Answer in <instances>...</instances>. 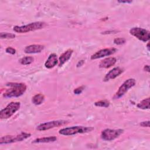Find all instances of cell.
<instances>
[{"instance_id": "6da1fadb", "label": "cell", "mask_w": 150, "mask_h": 150, "mask_svg": "<svg viewBox=\"0 0 150 150\" xmlns=\"http://www.w3.org/2000/svg\"><path fill=\"white\" fill-rule=\"evenodd\" d=\"M9 88L3 94L5 98L18 97L22 96L26 90V86L22 83H8L6 84Z\"/></svg>"}, {"instance_id": "7a4b0ae2", "label": "cell", "mask_w": 150, "mask_h": 150, "mask_svg": "<svg viewBox=\"0 0 150 150\" xmlns=\"http://www.w3.org/2000/svg\"><path fill=\"white\" fill-rule=\"evenodd\" d=\"M94 129L91 127L84 126H73L70 127H66L59 130V133L63 135L69 136L77 134H82L91 132Z\"/></svg>"}, {"instance_id": "3957f363", "label": "cell", "mask_w": 150, "mask_h": 150, "mask_svg": "<svg viewBox=\"0 0 150 150\" xmlns=\"http://www.w3.org/2000/svg\"><path fill=\"white\" fill-rule=\"evenodd\" d=\"M46 23L43 22H35L30 23L28 25L23 26H15L13 27V30L17 33H26L30 31H34L43 28L46 26Z\"/></svg>"}, {"instance_id": "277c9868", "label": "cell", "mask_w": 150, "mask_h": 150, "mask_svg": "<svg viewBox=\"0 0 150 150\" xmlns=\"http://www.w3.org/2000/svg\"><path fill=\"white\" fill-rule=\"evenodd\" d=\"M21 103L17 101H12L9 103L5 108L0 112L1 119H7L12 116L20 108Z\"/></svg>"}, {"instance_id": "5b68a950", "label": "cell", "mask_w": 150, "mask_h": 150, "mask_svg": "<svg viewBox=\"0 0 150 150\" xmlns=\"http://www.w3.org/2000/svg\"><path fill=\"white\" fill-rule=\"evenodd\" d=\"M30 134L21 132L16 135H5L0 138V144H7L23 141L30 137Z\"/></svg>"}, {"instance_id": "8992f818", "label": "cell", "mask_w": 150, "mask_h": 150, "mask_svg": "<svg viewBox=\"0 0 150 150\" xmlns=\"http://www.w3.org/2000/svg\"><path fill=\"white\" fill-rule=\"evenodd\" d=\"M136 81L134 79H128L125 80L119 87L118 91L113 96L114 99H118L122 97L131 88L135 85Z\"/></svg>"}, {"instance_id": "52a82bcc", "label": "cell", "mask_w": 150, "mask_h": 150, "mask_svg": "<svg viewBox=\"0 0 150 150\" xmlns=\"http://www.w3.org/2000/svg\"><path fill=\"white\" fill-rule=\"evenodd\" d=\"M129 33L144 42L149 40V32L144 28L139 27H134L129 30Z\"/></svg>"}, {"instance_id": "ba28073f", "label": "cell", "mask_w": 150, "mask_h": 150, "mask_svg": "<svg viewBox=\"0 0 150 150\" xmlns=\"http://www.w3.org/2000/svg\"><path fill=\"white\" fill-rule=\"evenodd\" d=\"M124 132L123 129H105L101 133V138L104 141H110L118 138Z\"/></svg>"}, {"instance_id": "9c48e42d", "label": "cell", "mask_w": 150, "mask_h": 150, "mask_svg": "<svg viewBox=\"0 0 150 150\" xmlns=\"http://www.w3.org/2000/svg\"><path fill=\"white\" fill-rule=\"evenodd\" d=\"M67 123L68 122L66 120H54V121L42 123L37 126L36 129L40 131H46V130L50 129L51 128L64 125Z\"/></svg>"}, {"instance_id": "30bf717a", "label": "cell", "mask_w": 150, "mask_h": 150, "mask_svg": "<svg viewBox=\"0 0 150 150\" xmlns=\"http://www.w3.org/2000/svg\"><path fill=\"white\" fill-rule=\"evenodd\" d=\"M117 51V49L115 48H106L101 49L93 54L91 56V60H95L99 58H101L105 56H110L113 53H114Z\"/></svg>"}, {"instance_id": "8fae6325", "label": "cell", "mask_w": 150, "mask_h": 150, "mask_svg": "<svg viewBox=\"0 0 150 150\" xmlns=\"http://www.w3.org/2000/svg\"><path fill=\"white\" fill-rule=\"evenodd\" d=\"M123 69L120 67H116L110 70L104 76L103 79L104 81H108L110 80H113L115 79L117 77L120 76L122 72Z\"/></svg>"}, {"instance_id": "7c38bea8", "label": "cell", "mask_w": 150, "mask_h": 150, "mask_svg": "<svg viewBox=\"0 0 150 150\" xmlns=\"http://www.w3.org/2000/svg\"><path fill=\"white\" fill-rule=\"evenodd\" d=\"M45 47L42 45H30L25 47L24 52L26 53H37L41 52Z\"/></svg>"}, {"instance_id": "4fadbf2b", "label": "cell", "mask_w": 150, "mask_h": 150, "mask_svg": "<svg viewBox=\"0 0 150 150\" xmlns=\"http://www.w3.org/2000/svg\"><path fill=\"white\" fill-rule=\"evenodd\" d=\"M117 62L116 58L114 57H109L101 60L99 63V67L100 68L107 69L114 66Z\"/></svg>"}, {"instance_id": "5bb4252c", "label": "cell", "mask_w": 150, "mask_h": 150, "mask_svg": "<svg viewBox=\"0 0 150 150\" xmlns=\"http://www.w3.org/2000/svg\"><path fill=\"white\" fill-rule=\"evenodd\" d=\"M59 62L57 55L55 53H52L49 55L46 60L45 66L47 69H52Z\"/></svg>"}, {"instance_id": "9a60e30c", "label": "cell", "mask_w": 150, "mask_h": 150, "mask_svg": "<svg viewBox=\"0 0 150 150\" xmlns=\"http://www.w3.org/2000/svg\"><path fill=\"white\" fill-rule=\"evenodd\" d=\"M73 50L72 49H68L66 50L64 53H63L60 56L59 58V66L61 67L63 64H64L67 61H68L72 54H73Z\"/></svg>"}, {"instance_id": "2e32d148", "label": "cell", "mask_w": 150, "mask_h": 150, "mask_svg": "<svg viewBox=\"0 0 150 150\" xmlns=\"http://www.w3.org/2000/svg\"><path fill=\"white\" fill-rule=\"evenodd\" d=\"M57 140V138L54 136H51L48 137H43V138H36L35 140L33 141V143H48V142H54Z\"/></svg>"}, {"instance_id": "e0dca14e", "label": "cell", "mask_w": 150, "mask_h": 150, "mask_svg": "<svg viewBox=\"0 0 150 150\" xmlns=\"http://www.w3.org/2000/svg\"><path fill=\"white\" fill-rule=\"evenodd\" d=\"M149 104H150V100L149 97H148L146 98H145L141 101L138 104H137V107L142 109V110H145V109H149Z\"/></svg>"}, {"instance_id": "ac0fdd59", "label": "cell", "mask_w": 150, "mask_h": 150, "mask_svg": "<svg viewBox=\"0 0 150 150\" xmlns=\"http://www.w3.org/2000/svg\"><path fill=\"white\" fill-rule=\"evenodd\" d=\"M45 97L42 94H37L32 97V103L35 105H40L44 101Z\"/></svg>"}, {"instance_id": "d6986e66", "label": "cell", "mask_w": 150, "mask_h": 150, "mask_svg": "<svg viewBox=\"0 0 150 150\" xmlns=\"http://www.w3.org/2000/svg\"><path fill=\"white\" fill-rule=\"evenodd\" d=\"M34 60V59L33 57L31 56H26L21 58L19 60V62L21 64L23 65H27V64H30L32 63Z\"/></svg>"}, {"instance_id": "ffe728a7", "label": "cell", "mask_w": 150, "mask_h": 150, "mask_svg": "<svg viewBox=\"0 0 150 150\" xmlns=\"http://www.w3.org/2000/svg\"><path fill=\"white\" fill-rule=\"evenodd\" d=\"M94 105L97 107H108L110 105V103L107 100H100L95 102Z\"/></svg>"}, {"instance_id": "44dd1931", "label": "cell", "mask_w": 150, "mask_h": 150, "mask_svg": "<svg viewBox=\"0 0 150 150\" xmlns=\"http://www.w3.org/2000/svg\"><path fill=\"white\" fill-rule=\"evenodd\" d=\"M0 37L1 39H13L15 38V35L11 33L1 32L0 33Z\"/></svg>"}, {"instance_id": "7402d4cb", "label": "cell", "mask_w": 150, "mask_h": 150, "mask_svg": "<svg viewBox=\"0 0 150 150\" xmlns=\"http://www.w3.org/2000/svg\"><path fill=\"white\" fill-rule=\"evenodd\" d=\"M125 41H126V40L123 38H117L114 39V43L116 45H122V44L125 43Z\"/></svg>"}, {"instance_id": "603a6c76", "label": "cell", "mask_w": 150, "mask_h": 150, "mask_svg": "<svg viewBox=\"0 0 150 150\" xmlns=\"http://www.w3.org/2000/svg\"><path fill=\"white\" fill-rule=\"evenodd\" d=\"M84 86H80L76 88H75L73 91L74 93L75 94H80V93H82V91L84 90Z\"/></svg>"}, {"instance_id": "cb8c5ba5", "label": "cell", "mask_w": 150, "mask_h": 150, "mask_svg": "<svg viewBox=\"0 0 150 150\" xmlns=\"http://www.w3.org/2000/svg\"><path fill=\"white\" fill-rule=\"evenodd\" d=\"M5 51H6V53H9L11 54H14L16 53V50L14 48L12 47H8L5 49Z\"/></svg>"}, {"instance_id": "d4e9b609", "label": "cell", "mask_w": 150, "mask_h": 150, "mask_svg": "<svg viewBox=\"0 0 150 150\" xmlns=\"http://www.w3.org/2000/svg\"><path fill=\"white\" fill-rule=\"evenodd\" d=\"M140 125L142 127H149V121H144L140 123Z\"/></svg>"}, {"instance_id": "484cf974", "label": "cell", "mask_w": 150, "mask_h": 150, "mask_svg": "<svg viewBox=\"0 0 150 150\" xmlns=\"http://www.w3.org/2000/svg\"><path fill=\"white\" fill-rule=\"evenodd\" d=\"M144 71H146L147 72H149V66L148 64L145 65L144 67Z\"/></svg>"}, {"instance_id": "4316f807", "label": "cell", "mask_w": 150, "mask_h": 150, "mask_svg": "<svg viewBox=\"0 0 150 150\" xmlns=\"http://www.w3.org/2000/svg\"><path fill=\"white\" fill-rule=\"evenodd\" d=\"M120 3H131L132 1H118Z\"/></svg>"}, {"instance_id": "83f0119b", "label": "cell", "mask_w": 150, "mask_h": 150, "mask_svg": "<svg viewBox=\"0 0 150 150\" xmlns=\"http://www.w3.org/2000/svg\"><path fill=\"white\" fill-rule=\"evenodd\" d=\"M84 63V61L83 60H80V62H78V63L77 64V67H79V66H81L83 65V64Z\"/></svg>"}, {"instance_id": "f1b7e54d", "label": "cell", "mask_w": 150, "mask_h": 150, "mask_svg": "<svg viewBox=\"0 0 150 150\" xmlns=\"http://www.w3.org/2000/svg\"><path fill=\"white\" fill-rule=\"evenodd\" d=\"M147 48H148V50H149V43L147 44Z\"/></svg>"}]
</instances>
